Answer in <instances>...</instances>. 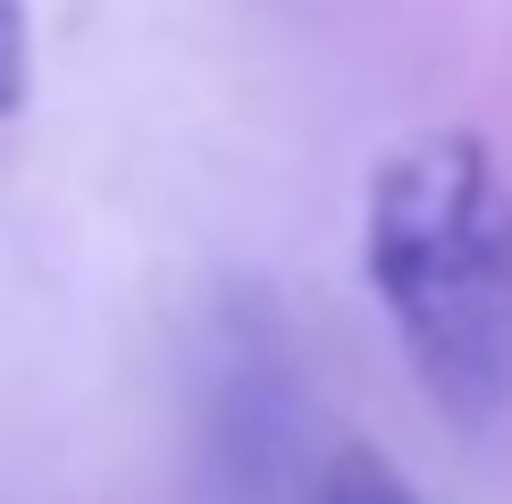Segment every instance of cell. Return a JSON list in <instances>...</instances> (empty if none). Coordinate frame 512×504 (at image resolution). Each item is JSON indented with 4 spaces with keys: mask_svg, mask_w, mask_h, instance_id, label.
<instances>
[{
    "mask_svg": "<svg viewBox=\"0 0 512 504\" xmlns=\"http://www.w3.org/2000/svg\"><path fill=\"white\" fill-rule=\"evenodd\" d=\"M361 269L454 429L512 412V177L487 135L395 143L361 194Z\"/></svg>",
    "mask_w": 512,
    "mask_h": 504,
    "instance_id": "cell-1",
    "label": "cell"
},
{
    "mask_svg": "<svg viewBox=\"0 0 512 504\" xmlns=\"http://www.w3.org/2000/svg\"><path fill=\"white\" fill-rule=\"evenodd\" d=\"M311 504H420V488L378 446H336L311 479Z\"/></svg>",
    "mask_w": 512,
    "mask_h": 504,
    "instance_id": "cell-3",
    "label": "cell"
},
{
    "mask_svg": "<svg viewBox=\"0 0 512 504\" xmlns=\"http://www.w3.org/2000/svg\"><path fill=\"white\" fill-rule=\"evenodd\" d=\"M34 93V17L26 0H0V118H17Z\"/></svg>",
    "mask_w": 512,
    "mask_h": 504,
    "instance_id": "cell-4",
    "label": "cell"
},
{
    "mask_svg": "<svg viewBox=\"0 0 512 504\" xmlns=\"http://www.w3.org/2000/svg\"><path fill=\"white\" fill-rule=\"evenodd\" d=\"M303 353L269 286H219L194 345V504H294L303 488Z\"/></svg>",
    "mask_w": 512,
    "mask_h": 504,
    "instance_id": "cell-2",
    "label": "cell"
}]
</instances>
